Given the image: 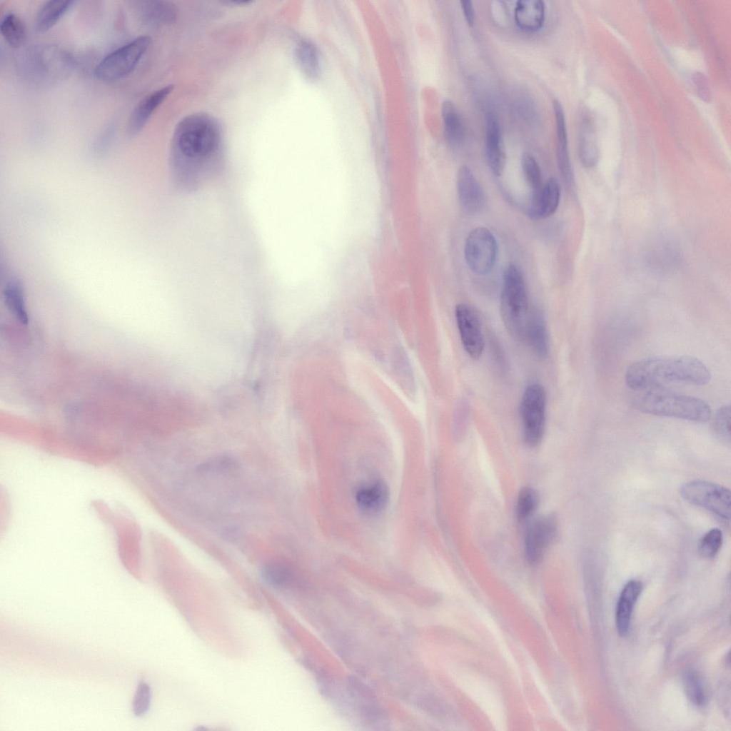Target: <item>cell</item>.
Listing matches in <instances>:
<instances>
[{
    "label": "cell",
    "instance_id": "7c38bea8",
    "mask_svg": "<svg viewBox=\"0 0 731 731\" xmlns=\"http://www.w3.org/2000/svg\"><path fill=\"white\" fill-rule=\"evenodd\" d=\"M457 193L460 206L465 213L475 214L482 208L485 201L483 188L466 165L458 170Z\"/></svg>",
    "mask_w": 731,
    "mask_h": 731
},
{
    "label": "cell",
    "instance_id": "9c48e42d",
    "mask_svg": "<svg viewBox=\"0 0 731 731\" xmlns=\"http://www.w3.org/2000/svg\"><path fill=\"white\" fill-rule=\"evenodd\" d=\"M464 256L472 272L478 275L489 273L498 256L497 241L491 231L485 227L472 230L465 242Z\"/></svg>",
    "mask_w": 731,
    "mask_h": 731
},
{
    "label": "cell",
    "instance_id": "8992f818",
    "mask_svg": "<svg viewBox=\"0 0 731 731\" xmlns=\"http://www.w3.org/2000/svg\"><path fill=\"white\" fill-rule=\"evenodd\" d=\"M151 39L140 36L107 54L96 66V77L112 81L130 74L149 47Z\"/></svg>",
    "mask_w": 731,
    "mask_h": 731
},
{
    "label": "cell",
    "instance_id": "ba28073f",
    "mask_svg": "<svg viewBox=\"0 0 731 731\" xmlns=\"http://www.w3.org/2000/svg\"><path fill=\"white\" fill-rule=\"evenodd\" d=\"M681 497L687 503L706 509L717 517L730 518V490L721 485L702 480L684 483L680 489Z\"/></svg>",
    "mask_w": 731,
    "mask_h": 731
},
{
    "label": "cell",
    "instance_id": "52a82bcc",
    "mask_svg": "<svg viewBox=\"0 0 731 731\" xmlns=\"http://www.w3.org/2000/svg\"><path fill=\"white\" fill-rule=\"evenodd\" d=\"M524 441L536 446L543 440L546 420V393L543 386L533 383L525 388L520 404Z\"/></svg>",
    "mask_w": 731,
    "mask_h": 731
},
{
    "label": "cell",
    "instance_id": "8d00e7d4",
    "mask_svg": "<svg viewBox=\"0 0 731 731\" xmlns=\"http://www.w3.org/2000/svg\"><path fill=\"white\" fill-rule=\"evenodd\" d=\"M252 2L253 1H248V0H246V1H243V0L236 1V0H235V1H229L227 3H228L229 4L234 5V6H246L248 4L250 5Z\"/></svg>",
    "mask_w": 731,
    "mask_h": 731
},
{
    "label": "cell",
    "instance_id": "9a60e30c",
    "mask_svg": "<svg viewBox=\"0 0 731 731\" xmlns=\"http://www.w3.org/2000/svg\"><path fill=\"white\" fill-rule=\"evenodd\" d=\"M485 156L492 173L499 176L504 171L506 156L498 118L488 114L486 119Z\"/></svg>",
    "mask_w": 731,
    "mask_h": 731
},
{
    "label": "cell",
    "instance_id": "d590c367",
    "mask_svg": "<svg viewBox=\"0 0 731 731\" xmlns=\"http://www.w3.org/2000/svg\"><path fill=\"white\" fill-rule=\"evenodd\" d=\"M460 4L463 16L467 24L469 26H473L475 21V9L473 2L464 0L460 1Z\"/></svg>",
    "mask_w": 731,
    "mask_h": 731
},
{
    "label": "cell",
    "instance_id": "484cf974",
    "mask_svg": "<svg viewBox=\"0 0 731 731\" xmlns=\"http://www.w3.org/2000/svg\"><path fill=\"white\" fill-rule=\"evenodd\" d=\"M0 31L4 40L12 47H20L26 41L25 24L15 14L9 13L4 16L0 24Z\"/></svg>",
    "mask_w": 731,
    "mask_h": 731
},
{
    "label": "cell",
    "instance_id": "d6986e66",
    "mask_svg": "<svg viewBox=\"0 0 731 731\" xmlns=\"http://www.w3.org/2000/svg\"><path fill=\"white\" fill-rule=\"evenodd\" d=\"M524 338L536 356L544 359L549 352L548 333L542 312L537 308L529 311Z\"/></svg>",
    "mask_w": 731,
    "mask_h": 731
},
{
    "label": "cell",
    "instance_id": "ffe728a7",
    "mask_svg": "<svg viewBox=\"0 0 731 731\" xmlns=\"http://www.w3.org/2000/svg\"><path fill=\"white\" fill-rule=\"evenodd\" d=\"M642 590V583L635 580L628 581L622 590L615 612L616 629L620 636L629 631L633 606Z\"/></svg>",
    "mask_w": 731,
    "mask_h": 731
},
{
    "label": "cell",
    "instance_id": "ac0fdd59",
    "mask_svg": "<svg viewBox=\"0 0 731 731\" xmlns=\"http://www.w3.org/2000/svg\"><path fill=\"white\" fill-rule=\"evenodd\" d=\"M578 153L582 164L585 167H593L598 161L599 149L595 126L588 112L583 113L579 123Z\"/></svg>",
    "mask_w": 731,
    "mask_h": 731
},
{
    "label": "cell",
    "instance_id": "6da1fadb",
    "mask_svg": "<svg viewBox=\"0 0 731 731\" xmlns=\"http://www.w3.org/2000/svg\"><path fill=\"white\" fill-rule=\"evenodd\" d=\"M223 137L218 120L205 113L190 114L178 123L169 156L176 186L194 191L218 174L223 163Z\"/></svg>",
    "mask_w": 731,
    "mask_h": 731
},
{
    "label": "cell",
    "instance_id": "44dd1931",
    "mask_svg": "<svg viewBox=\"0 0 731 731\" xmlns=\"http://www.w3.org/2000/svg\"><path fill=\"white\" fill-rule=\"evenodd\" d=\"M133 8L141 22L149 26H158L173 21L176 17L173 5L163 1L133 2Z\"/></svg>",
    "mask_w": 731,
    "mask_h": 731
},
{
    "label": "cell",
    "instance_id": "603a6c76",
    "mask_svg": "<svg viewBox=\"0 0 731 731\" xmlns=\"http://www.w3.org/2000/svg\"><path fill=\"white\" fill-rule=\"evenodd\" d=\"M444 136L451 146H458L465 136L464 125L460 115L453 102L444 100L441 106Z\"/></svg>",
    "mask_w": 731,
    "mask_h": 731
},
{
    "label": "cell",
    "instance_id": "5bb4252c",
    "mask_svg": "<svg viewBox=\"0 0 731 731\" xmlns=\"http://www.w3.org/2000/svg\"><path fill=\"white\" fill-rule=\"evenodd\" d=\"M355 500L359 510L368 515H378L385 510L389 500V489L385 482L375 479L360 485Z\"/></svg>",
    "mask_w": 731,
    "mask_h": 731
},
{
    "label": "cell",
    "instance_id": "83f0119b",
    "mask_svg": "<svg viewBox=\"0 0 731 731\" xmlns=\"http://www.w3.org/2000/svg\"><path fill=\"white\" fill-rule=\"evenodd\" d=\"M539 503L537 491L530 487H524L518 493L515 513L519 521L530 518L536 510Z\"/></svg>",
    "mask_w": 731,
    "mask_h": 731
},
{
    "label": "cell",
    "instance_id": "1f68e13d",
    "mask_svg": "<svg viewBox=\"0 0 731 731\" xmlns=\"http://www.w3.org/2000/svg\"><path fill=\"white\" fill-rule=\"evenodd\" d=\"M730 404L719 408L713 418L712 430L716 438L724 443L730 442Z\"/></svg>",
    "mask_w": 731,
    "mask_h": 731
},
{
    "label": "cell",
    "instance_id": "4316f807",
    "mask_svg": "<svg viewBox=\"0 0 731 731\" xmlns=\"http://www.w3.org/2000/svg\"><path fill=\"white\" fill-rule=\"evenodd\" d=\"M261 575L263 580L274 588L286 585L291 580V569L284 563L278 561H270L265 563L261 569Z\"/></svg>",
    "mask_w": 731,
    "mask_h": 731
},
{
    "label": "cell",
    "instance_id": "e0dca14e",
    "mask_svg": "<svg viewBox=\"0 0 731 731\" xmlns=\"http://www.w3.org/2000/svg\"><path fill=\"white\" fill-rule=\"evenodd\" d=\"M553 107L555 116L556 135L558 139L557 161L560 173L570 187L574 184L573 173L571 166L566 130L565 119L563 109L558 100H554Z\"/></svg>",
    "mask_w": 731,
    "mask_h": 731
},
{
    "label": "cell",
    "instance_id": "d6a6232c",
    "mask_svg": "<svg viewBox=\"0 0 731 731\" xmlns=\"http://www.w3.org/2000/svg\"><path fill=\"white\" fill-rule=\"evenodd\" d=\"M722 542V531L718 528H712L705 533L700 540L698 551L704 558H714L720 550Z\"/></svg>",
    "mask_w": 731,
    "mask_h": 731
},
{
    "label": "cell",
    "instance_id": "5b68a950",
    "mask_svg": "<svg viewBox=\"0 0 731 731\" xmlns=\"http://www.w3.org/2000/svg\"><path fill=\"white\" fill-rule=\"evenodd\" d=\"M525 282L521 271L514 264L503 273L500 296V313L508 332L517 338H524L529 313Z\"/></svg>",
    "mask_w": 731,
    "mask_h": 731
},
{
    "label": "cell",
    "instance_id": "e575fe53",
    "mask_svg": "<svg viewBox=\"0 0 731 731\" xmlns=\"http://www.w3.org/2000/svg\"><path fill=\"white\" fill-rule=\"evenodd\" d=\"M692 81L699 97L703 101L709 102L712 98V94L706 76L703 74L697 72L692 76Z\"/></svg>",
    "mask_w": 731,
    "mask_h": 731
},
{
    "label": "cell",
    "instance_id": "2e32d148",
    "mask_svg": "<svg viewBox=\"0 0 731 731\" xmlns=\"http://www.w3.org/2000/svg\"><path fill=\"white\" fill-rule=\"evenodd\" d=\"M560 200V186L554 178H548L540 191L531 196L528 215L532 219L546 218L557 210Z\"/></svg>",
    "mask_w": 731,
    "mask_h": 731
},
{
    "label": "cell",
    "instance_id": "8fae6325",
    "mask_svg": "<svg viewBox=\"0 0 731 731\" xmlns=\"http://www.w3.org/2000/svg\"><path fill=\"white\" fill-rule=\"evenodd\" d=\"M455 316L461 342L466 353L479 358L484 350V338L479 316L471 306L461 303L455 308Z\"/></svg>",
    "mask_w": 731,
    "mask_h": 731
},
{
    "label": "cell",
    "instance_id": "f546056e",
    "mask_svg": "<svg viewBox=\"0 0 731 731\" xmlns=\"http://www.w3.org/2000/svg\"><path fill=\"white\" fill-rule=\"evenodd\" d=\"M238 464L236 459L228 455L210 458L198 464L196 470L201 473H218L235 470Z\"/></svg>",
    "mask_w": 731,
    "mask_h": 731
},
{
    "label": "cell",
    "instance_id": "4fadbf2b",
    "mask_svg": "<svg viewBox=\"0 0 731 731\" xmlns=\"http://www.w3.org/2000/svg\"><path fill=\"white\" fill-rule=\"evenodd\" d=\"M173 89V85H166L146 95L136 104L126 123V132L129 136H136L143 128L153 114L167 99Z\"/></svg>",
    "mask_w": 731,
    "mask_h": 731
},
{
    "label": "cell",
    "instance_id": "4dcf8cb0",
    "mask_svg": "<svg viewBox=\"0 0 731 731\" xmlns=\"http://www.w3.org/2000/svg\"><path fill=\"white\" fill-rule=\"evenodd\" d=\"M683 686L687 698L697 706L706 703V695L700 677L693 672H687L683 677Z\"/></svg>",
    "mask_w": 731,
    "mask_h": 731
},
{
    "label": "cell",
    "instance_id": "f1b7e54d",
    "mask_svg": "<svg viewBox=\"0 0 731 731\" xmlns=\"http://www.w3.org/2000/svg\"><path fill=\"white\" fill-rule=\"evenodd\" d=\"M522 168L525 181L531 190V196L537 195L544 183L540 166L531 154L527 153L523 155Z\"/></svg>",
    "mask_w": 731,
    "mask_h": 731
},
{
    "label": "cell",
    "instance_id": "7a4b0ae2",
    "mask_svg": "<svg viewBox=\"0 0 731 731\" xmlns=\"http://www.w3.org/2000/svg\"><path fill=\"white\" fill-rule=\"evenodd\" d=\"M711 377L708 367L690 356L645 358L630 364L625 375L627 385L635 391L669 383L702 385Z\"/></svg>",
    "mask_w": 731,
    "mask_h": 731
},
{
    "label": "cell",
    "instance_id": "836d02e7",
    "mask_svg": "<svg viewBox=\"0 0 731 731\" xmlns=\"http://www.w3.org/2000/svg\"><path fill=\"white\" fill-rule=\"evenodd\" d=\"M150 702V687L145 682H141L134 695L133 709L135 715L141 716L144 715L149 708Z\"/></svg>",
    "mask_w": 731,
    "mask_h": 731
},
{
    "label": "cell",
    "instance_id": "3957f363",
    "mask_svg": "<svg viewBox=\"0 0 731 731\" xmlns=\"http://www.w3.org/2000/svg\"><path fill=\"white\" fill-rule=\"evenodd\" d=\"M637 392L632 402L633 406L640 412L697 423H705L712 417L709 404L700 398L679 393L665 387H655Z\"/></svg>",
    "mask_w": 731,
    "mask_h": 731
},
{
    "label": "cell",
    "instance_id": "7402d4cb",
    "mask_svg": "<svg viewBox=\"0 0 731 731\" xmlns=\"http://www.w3.org/2000/svg\"><path fill=\"white\" fill-rule=\"evenodd\" d=\"M545 4L541 0H520L514 9V19L518 27L526 32L540 29L545 21Z\"/></svg>",
    "mask_w": 731,
    "mask_h": 731
},
{
    "label": "cell",
    "instance_id": "cb8c5ba5",
    "mask_svg": "<svg viewBox=\"0 0 731 731\" xmlns=\"http://www.w3.org/2000/svg\"><path fill=\"white\" fill-rule=\"evenodd\" d=\"M74 1L52 0L45 2L39 9L35 27L39 32L51 29L72 7Z\"/></svg>",
    "mask_w": 731,
    "mask_h": 731
},
{
    "label": "cell",
    "instance_id": "277c9868",
    "mask_svg": "<svg viewBox=\"0 0 731 731\" xmlns=\"http://www.w3.org/2000/svg\"><path fill=\"white\" fill-rule=\"evenodd\" d=\"M75 66L69 53L54 45H34L17 57L21 76L36 86L52 85L68 77Z\"/></svg>",
    "mask_w": 731,
    "mask_h": 731
},
{
    "label": "cell",
    "instance_id": "30bf717a",
    "mask_svg": "<svg viewBox=\"0 0 731 731\" xmlns=\"http://www.w3.org/2000/svg\"><path fill=\"white\" fill-rule=\"evenodd\" d=\"M557 530V520L551 515L538 517L529 524L524 540L525 555L529 563L534 565L542 560Z\"/></svg>",
    "mask_w": 731,
    "mask_h": 731
},
{
    "label": "cell",
    "instance_id": "d4e9b609",
    "mask_svg": "<svg viewBox=\"0 0 731 731\" xmlns=\"http://www.w3.org/2000/svg\"><path fill=\"white\" fill-rule=\"evenodd\" d=\"M296 58L302 72L310 79H316L320 73V60L315 45L301 40L296 48Z\"/></svg>",
    "mask_w": 731,
    "mask_h": 731
}]
</instances>
